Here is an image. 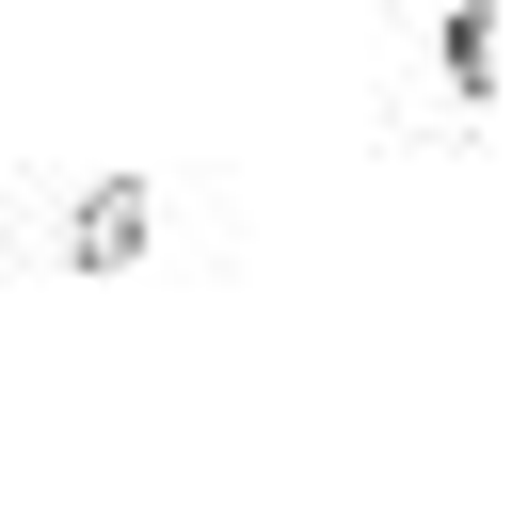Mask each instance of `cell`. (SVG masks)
I'll return each instance as SVG.
<instances>
[{"instance_id": "obj_1", "label": "cell", "mask_w": 512, "mask_h": 512, "mask_svg": "<svg viewBox=\"0 0 512 512\" xmlns=\"http://www.w3.org/2000/svg\"><path fill=\"white\" fill-rule=\"evenodd\" d=\"M512 112V0H368V144L464 160Z\"/></svg>"}, {"instance_id": "obj_2", "label": "cell", "mask_w": 512, "mask_h": 512, "mask_svg": "<svg viewBox=\"0 0 512 512\" xmlns=\"http://www.w3.org/2000/svg\"><path fill=\"white\" fill-rule=\"evenodd\" d=\"M144 256H160V176H144V160H96V176H64V192H48V272L128 288Z\"/></svg>"}]
</instances>
